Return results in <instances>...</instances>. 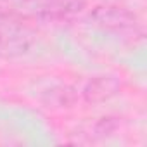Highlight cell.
Returning <instances> with one entry per match:
<instances>
[{"mask_svg": "<svg viewBox=\"0 0 147 147\" xmlns=\"http://www.w3.org/2000/svg\"><path fill=\"white\" fill-rule=\"evenodd\" d=\"M85 7V0H0V9L23 19H62Z\"/></svg>", "mask_w": 147, "mask_h": 147, "instance_id": "1", "label": "cell"}, {"mask_svg": "<svg viewBox=\"0 0 147 147\" xmlns=\"http://www.w3.org/2000/svg\"><path fill=\"white\" fill-rule=\"evenodd\" d=\"M94 19L100 23L102 26L114 28V30H123V28H131L135 26V18L118 7H100L94 12Z\"/></svg>", "mask_w": 147, "mask_h": 147, "instance_id": "3", "label": "cell"}, {"mask_svg": "<svg viewBox=\"0 0 147 147\" xmlns=\"http://www.w3.org/2000/svg\"><path fill=\"white\" fill-rule=\"evenodd\" d=\"M35 42L36 33L26 19L0 9V57H21L31 50Z\"/></svg>", "mask_w": 147, "mask_h": 147, "instance_id": "2", "label": "cell"}]
</instances>
